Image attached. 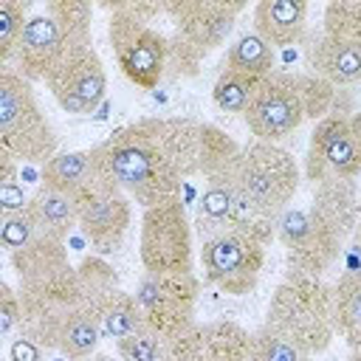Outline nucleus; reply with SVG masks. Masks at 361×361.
<instances>
[{"label": "nucleus", "mask_w": 361, "mask_h": 361, "mask_svg": "<svg viewBox=\"0 0 361 361\" xmlns=\"http://www.w3.org/2000/svg\"><path fill=\"white\" fill-rule=\"evenodd\" d=\"M28 206V200L23 197V189L17 183H8V186H0V209H3V217L8 214H17Z\"/></svg>", "instance_id": "obj_37"}, {"label": "nucleus", "mask_w": 361, "mask_h": 361, "mask_svg": "<svg viewBox=\"0 0 361 361\" xmlns=\"http://www.w3.org/2000/svg\"><path fill=\"white\" fill-rule=\"evenodd\" d=\"M45 11L62 25L71 45L93 42V37H90V23H93L90 3H85V0H51V3H45Z\"/></svg>", "instance_id": "obj_30"}, {"label": "nucleus", "mask_w": 361, "mask_h": 361, "mask_svg": "<svg viewBox=\"0 0 361 361\" xmlns=\"http://www.w3.org/2000/svg\"><path fill=\"white\" fill-rule=\"evenodd\" d=\"M37 237H39V228H37L34 217L28 214V209H23V212H17V214H8V217H3V223H0V240H3V245H6L8 251L25 248V245L34 243Z\"/></svg>", "instance_id": "obj_34"}, {"label": "nucleus", "mask_w": 361, "mask_h": 361, "mask_svg": "<svg viewBox=\"0 0 361 361\" xmlns=\"http://www.w3.org/2000/svg\"><path fill=\"white\" fill-rule=\"evenodd\" d=\"M257 87H259V79H251V76H243L237 71H226L223 68V73L217 76V82L212 87V99L223 113L243 116L248 110Z\"/></svg>", "instance_id": "obj_28"}, {"label": "nucleus", "mask_w": 361, "mask_h": 361, "mask_svg": "<svg viewBox=\"0 0 361 361\" xmlns=\"http://www.w3.org/2000/svg\"><path fill=\"white\" fill-rule=\"evenodd\" d=\"M116 353L121 361H164L166 358V338L149 327L130 333L127 338L116 341Z\"/></svg>", "instance_id": "obj_33"}, {"label": "nucleus", "mask_w": 361, "mask_h": 361, "mask_svg": "<svg viewBox=\"0 0 361 361\" xmlns=\"http://www.w3.org/2000/svg\"><path fill=\"white\" fill-rule=\"evenodd\" d=\"M245 3L240 0H169L164 14L172 20L166 76H195L200 59L226 42Z\"/></svg>", "instance_id": "obj_4"}, {"label": "nucleus", "mask_w": 361, "mask_h": 361, "mask_svg": "<svg viewBox=\"0 0 361 361\" xmlns=\"http://www.w3.org/2000/svg\"><path fill=\"white\" fill-rule=\"evenodd\" d=\"M347 121H350V133H353V138L358 144V152H361V110H355L353 116H347Z\"/></svg>", "instance_id": "obj_38"}, {"label": "nucleus", "mask_w": 361, "mask_h": 361, "mask_svg": "<svg viewBox=\"0 0 361 361\" xmlns=\"http://www.w3.org/2000/svg\"><path fill=\"white\" fill-rule=\"evenodd\" d=\"M93 158L99 172L141 209L180 197L183 178L155 144L147 118L116 130L107 141L93 147Z\"/></svg>", "instance_id": "obj_1"}, {"label": "nucleus", "mask_w": 361, "mask_h": 361, "mask_svg": "<svg viewBox=\"0 0 361 361\" xmlns=\"http://www.w3.org/2000/svg\"><path fill=\"white\" fill-rule=\"evenodd\" d=\"M231 172L248 203L271 220L290 209V200L299 192V164L279 144L254 141L240 147Z\"/></svg>", "instance_id": "obj_7"}, {"label": "nucleus", "mask_w": 361, "mask_h": 361, "mask_svg": "<svg viewBox=\"0 0 361 361\" xmlns=\"http://www.w3.org/2000/svg\"><path fill=\"white\" fill-rule=\"evenodd\" d=\"M25 11H28L25 0H0V62L3 68H8V62L14 59L17 39L28 20Z\"/></svg>", "instance_id": "obj_32"}, {"label": "nucleus", "mask_w": 361, "mask_h": 361, "mask_svg": "<svg viewBox=\"0 0 361 361\" xmlns=\"http://www.w3.org/2000/svg\"><path fill=\"white\" fill-rule=\"evenodd\" d=\"M276 240L285 245L288 268L322 276L341 254L344 237L313 209H285L276 217Z\"/></svg>", "instance_id": "obj_12"}, {"label": "nucleus", "mask_w": 361, "mask_h": 361, "mask_svg": "<svg viewBox=\"0 0 361 361\" xmlns=\"http://www.w3.org/2000/svg\"><path fill=\"white\" fill-rule=\"evenodd\" d=\"M71 39L65 37L62 25L48 14H31L25 20V28L17 39V51H14V62H17V73L25 76L28 82L34 79H48V73L59 65V59L68 54Z\"/></svg>", "instance_id": "obj_18"}, {"label": "nucleus", "mask_w": 361, "mask_h": 361, "mask_svg": "<svg viewBox=\"0 0 361 361\" xmlns=\"http://www.w3.org/2000/svg\"><path fill=\"white\" fill-rule=\"evenodd\" d=\"M336 296V336H341L353 355L361 353V271H344L333 285Z\"/></svg>", "instance_id": "obj_26"}, {"label": "nucleus", "mask_w": 361, "mask_h": 361, "mask_svg": "<svg viewBox=\"0 0 361 361\" xmlns=\"http://www.w3.org/2000/svg\"><path fill=\"white\" fill-rule=\"evenodd\" d=\"M28 214L34 217L39 234L65 240L73 228H79V203L73 195L51 189L45 183L37 186V192L28 197Z\"/></svg>", "instance_id": "obj_24"}, {"label": "nucleus", "mask_w": 361, "mask_h": 361, "mask_svg": "<svg viewBox=\"0 0 361 361\" xmlns=\"http://www.w3.org/2000/svg\"><path fill=\"white\" fill-rule=\"evenodd\" d=\"M28 336L34 341H39L45 350H56L62 353L68 361H85L96 353L99 341L104 338L96 319L85 310V307H71L59 316H54L51 322L28 330Z\"/></svg>", "instance_id": "obj_19"}, {"label": "nucleus", "mask_w": 361, "mask_h": 361, "mask_svg": "<svg viewBox=\"0 0 361 361\" xmlns=\"http://www.w3.org/2000/svg\"><path fill=\"white\" fill-rule=\"evenodd\" d=\"M39 178L45 186L79 197L96 178H102V172L96 166L93 149H71V152H56L51 161H45Z\"/></svg>", "instance_id": "obj_25"}, {"label": "nucleus", "mask_w": 361, "mask_h": 361, "mask_svg": "<svg viewBox=\"0 0 361 361\" xmlns=\"http://www.w3.org/2000/svg\"><path fill=\"white\" fill-rule=\"evenodd\" d=\"M248 361H313V355H307L302 347H296L293 341H288L276 330L259 324L251 333Z\"/></svg>", "instance_id": "obj_31"}, {"label": "nucleus", "mask_w": 361, "mask_h": 361, "mask_svg": "<svg viewBox=\"0 0 361 361\" xmlns=\"http://www.w3.org/2000/svg\"><path fill=\"white\" fill-rule=\"evenodd\" d=\"M147 127L161 147V152L169 158V164L178 169V175L195 178L200 175V147H203V121L175 116V118H147Z\"/></svg>", "instance_id": "obj_20"}, {"label": "nucleus", "mask_w": 361, "mask_h": 361, "mask_svg": "<svg viewBox=\"0 0 361 361\" xmlns=\"http://www.w3.org/2000/svg\"><path fill=\"white\" fill-rule=\"evenodd\" d=\"M45 353L48 350L23 330H17V336L8 338V361H48Z\"/></svg>", "instance_id": "obj_36"}, {"label": "nucleus", "mask_w": 361, "mask_h": 361, "mask_svg": "<svg viewBox=\"0 0 361 361\" xmlns=\"http://www.w3.org/2000/svg\"><path fill=\"white\" fill-rule=\"evenodd\" d=\"M353 358H358V361H361V353H358V355H353Z\"/></svg>", "instance_id": "obj_40"}, {"label": "nucleus", "mask_w": 361, "mask_h": 361, "mask_svg": "<svg viewBox=\"0 0 361 361\" xmlns=\"http://www.w3.org/2000/svg\"><path fill=\"white\" fill-rule=\"evenodd\" d=\"M243 118L257 141L279 144L293 135L307 118L302 73H271L262 79Z\"/></svg>", "instance_id": "obj_11"}, {"label": "nucleus", "mask_w": 361, "mask_h": 361, "mask_svg": "<svg viewBox=\"0 0 361 361\" xmlns=\"http://www.w3.org/2000/svg\"><path fill=\"white\" fill-rule=\"evenodd\" d=\"M251 333L228 319L195 322L166 338L164 361H248Z\"/></svg>", "instance_id": "obj_17"}, {"label": "nucleus", "mask_w": 361, "mask_h": 361, "mask_svg": "<svg viewBox=\"0 0 361 361\" xmlns=\"http://www.w3.org/2000/svg\"><path fill=\"white\" fill-rule=\"evenodd\" d=\"M155 14H164V3H116L107 23L121 73L144 90H152L166 76L169 59V34L149 25Z\"/></svg>", "instance_id": "obj_5"}, {"label": "nucleus", "mask_w": 361, "mask_h": 361, "mask_svg": "<svg viewBox=\"0 0 361 361\" xmlns=\"http://www.w3.org/2000/svg\"><path fill=\"white\" fill-rule=\"evenodd\" d=\"M350 361H358V358H353V355H350Z\"/></svg>", "instance_id": "obj_41"}, {"label": "nucleus", "mask_w": 361, "mask_h": 361, "mask_svg": "<svg viewBox=\"0 0 361 361\" xmlns=\"http://www.w3.org/2000/svg\"><path fill=\"white\" fill-rule=\"evenodd\" d=\"M305 175L307 180H355L361 175V152L350 133V121L341 113H330L316 121L307 155H305Z\"/></svg>", "instance_id": "obj_16"}, {"label": "nucleus", "mask_w": 361, "mask_h": 361, "mask_svg": "<svg viewBox=\"0 0 361 361\" xmlns=\"http://www.w3.org/2000/svg\"><path fill=\"white\" fill-rule=\"evenodd\" d=\"M76 203L79 231L85 234V240L99 254L116 251L133 223V200L102 175L76 197Z\"/></svg>", "instance_id": "obj_15"}, {"label": "nucleus", "mask_w": 361, "mask_h": 361, "mask_svg": "<svg viewBox=\"0 0 361 361\" xmlns=\"http://www.w3.org/2000/svg\"><path fill=\"white\" fill-rule=\"evenodd\" d=\"M20 327H23L20 293L8 282H0V333H3V338H11L14 330H20Z\"/></svg>", "instance_id": "obj_35"}, {"label": "nucleus", "mask_w": 361, "mask_h": 361, "mask_svg": "<svg viewBox=\"0 0 361 361\" xmlns=\"http://www.w3.org/2000/svg\"><path fill=\"white\" fill-rule=\"evenodd\" d=\"M82 307L96 319L102 336H104V338H113V341H121V338H127L130 333H135V330L144 327V316H141V310H138L135 296L127 293V290L118 288V285H113V288H107L104 293L87 299Z\"/></svg>", "instance_id": "obj_22"}, {"label": "nucleus", "mask_w": 361, "mask_h": 361, "mask_svg": "<svg viewBox=\"0 0 361 361\" xmlns=\"http://www.w3.org/2000/svg\"><path fill=\"white\" fill-rule=\"evenodd\" d=\"M265 262V245L243 231H220L200 243L203 276L231 296H245L257 288Z\"/></svg>", "instance_id": "obj_13"}, {"label": "nucleus", "mask_w": 361, "mask_h": 361, "mask_svg": "<svg viewBox=\"0 0 361 361\" xmlns=\"http://www.w3.org/2000/svg\"><path fill=\"white\" fill-rule=\"evenodd\" d=\"M11 268L17 274V293L23 302V333L85 305L82 279L76 265L68 259L65 240L39 234L25 248L11 251Z\"/></svg>", "instance_id": "obj_2"}, {"label": "nucleus", "mask_w": 361, "mask_h": 361, "mask_svg": "<svg viewBox=\"0 0 361 361\" xmlns=\"http://www.w3.org/2000/svg\"><path fill=\"white\" fill-rule=\"evenodd\" d=\"M138 257L152 274H192V226L180 197L141 212Z\"/></svg>", "instance_id": "obj_9"}, {"label": "nucleus", "mask_w": 361, "mask_h": 361, "mask_svg": "<svg viewBox=\"0 0 361 361\" xmlns=\"http://www.w3.org/2000/svg\"><path fill=\"white\" fill-rule=\"evenodd\" d=\"M240 155V144L226 135L220 127L203 121V147H200V175L212 178L217 172H226Z\"/></svg>", "instance_id": "obj_29"}, {"label": "nucleus", "mask_w": 361, "mask_h": 361, "mask_svg": "<svg viewBox=\"0 0 361 361\" xmlns=\"http://www.w3.org/2000/svg\"><path fill=\"white\" fill-rule=\"evenodd\" d=\"M336 296L333 285L322 276L288 271V276L271 293L265 310V327L276 330L307 355H319L336 338Z\"/></svg>", "instance_id": "obj_3"}, {"label": "nucleus", "mask_w": 361, "mask_h": 361, "mask_svg": "<svg viewBox=\"0 0 361 361\" xmlns=\"http://www.w3.org/2000/svg\"><path fill=\"white\" fill-rule=\"evenodd\" d=\"M307 73L327 79L333 87L361 82V3H327L322 34L307 45Z\"/></svg>", "instance_id": "obj_8"}, {"label": "nucleus", "mask_w": 361, "mask_h": 361, "mask_svg": "<svg viewBox=\"0 0 361 361\" xmlns=\"http://www.w3.org/2000/svg\"><path fill=\"white\" fill-rule=\"evenodd\" d=\"M85 361H121V358H110V355H102V353H93L90 358H85Z\"/></svg>", "instance_id": "obj_39"}, {"label": "nucleus", "mask_w": 361, "mask_h": 361, "mask_svg": "<svg viewBox=\"0 0 361 361\" xmlns=\"http://www.w3.org/2000/svg\"><path fill=\"white\" fill-rule=\"evenodd\" d=\"M0 149L20 161L42 164L56 155V133L31 82L11 68L0 71Z\"/></svg>", "instance_id": "obj_6"}, {"label": "nucleus", "mask_w": 361, "mask_h": 361, "mask_svg": "<svg viewBox=\"0 0 361 361\" xmlns=\"http://www.w3.org/2000/svg\"><path fill=\"white\" fill-rule=\"evenodd\" d=\"M45 87L51 90V96L65 113H73V116L93 113L107 93V73L93 42L68 48L59 65L48 73Z\"/></svg>", "instance_id": "obj_14"}, {"label": "nucleus", "mask_w": 361, "mask_h": 361, "mask_svg": "<svg viewBox=\"0 0 361 361\" xmlns=\"http://www.w3.org/2000/svg\"><path fill=\"white\" fill-rule=\"evenodd\" d=\"M310 206L347 240L361 220V195L355 180H324L313 186Z\"/></svg>", "instance_id": "obj_23"}, {"label": "nucleus", "mask_w": 361, "mask_h": 361, "mask_svg": "<svg viewBox=\"0 0 361 361\" xmlns=\"http://www.w3.org/2000/svg\"><path fill=\"white\" fill-rule=\"evenodd\" d=\"M144 327L169 338L195 324V307L200 299V279L195 274H152L144 271L133 290Z\"/></svg>", "instance_id": "obj_10"}, {"label": "nucleus", "mask_w": 361, "mask_h": 361, "mask_svg": "<svg viewBox=\"0 0 361 361\" xmlns=\"http://www.w3.org/2000/svg\"><path fill=\"white\" fill-rule=\"evenodd\" d=\"M226 71H237L243 76L251 79H268L271 73H276V48H271L257 31H245L240 34L228 51H226Z\"/></svg>", "instance_id": "obj_27"}, {"label": "nucleus", "mask_w": 361, "mask_h": 361, "mask_svg": "<svg viewBox=\"0 0 361 361\" xmlns=\"http://www.w3.org/2000/svg\"><path fill=\"white\" fill-rule=\"evenodd\" d=\"M254 31L271 48L296 45L307 31V3L305 0H259L251 11Z\"/></svg>", "instance_id": "obj_21"}]
</instances>
